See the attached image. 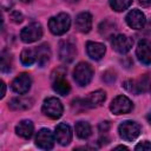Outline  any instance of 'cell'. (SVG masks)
<instances>
[{
  "label": "cell",
  "instance_id": "1",
  "mask_svg": "<svg viewBox=\"0 0 151 151\" xmlns=\"http://www.w3.org/2000/svg\"><path fill=\"white\" fill-rule=\"evenodd\" d=\"M71 26V18L67 13H59L48 20L50 31L55 35L65 34Z\"/></svg>",
  "mask_w": 151,
  "mask_h": 151
},
{
  "label": "cell",
  "instance_id": "31",
  "mask_svg": "<svg viewBox=\"0 0 151 151\" xmlns=\"http://www.w3.org/2000/svg\"><path fill=\"white\" fill-rule=\"evenodd\" d=\"M138 2H139L142 6H144V7L151 6V0H138Z\"/></svg>",
  "mask_w": 151,
  "mask_h": 151
},
{
  "label": "cell",
  "instance_id": "14",
  "mask_svg": "<svg viewBox=\"0 0 151 151\" xmlns=\"http://www.w3.org/2000/svg\"><path fill=\"white\" fill-rule=\"evenodd\" d=\"M136 54L138 60L144 65L151 64V41L149 40H140L136 48Z\"/></svg>",
  "mask_w": 151,
  "mask_h": 151
},
{
  "label": "cell",
  "instance_id": "20",
  "mask_svg": "<svg viewBox=\"0 0 151 151\" xmlns=\"http://www.w3.org/2000/svg\"><path fill=\"white\" fill-rule=\"evenodd\" d=\"M33 130H34V126L31 120H21L15 126L17 134L24 139H29L33 134Z\"/></svg>",
  "mask_w": 151,
  "mask_h": 151
},
{
  "label": "cell",
  "instance_id": "24",
  "mask_svg": "<svg viewBox=\"0 0 151 151\" xmlns=\"http://www.w3.org/2000/svg\"><path fill=\"white\" fill-rule=\"evenodd\" d=\"M20 60L25 66H31L35 61V50L25 48L20 54Z\"/></svg>",
  "mask_w": 151,
  "mask_h": 151
},
{
  "label": "cell",
  "instance_id": "15",
  "mask_svg": "<svg viewBox=\"0 0 151 151\" xmlns=\"http://www.w3.org/2000/svg\"><path fill=\"white\" fill-rule=\"evenodd\" d=\"M125 20H126V24L131 28H134V29H140L145 25V15L139 9H132V11H130L127 13Z\"/></svg>",
  "mask_w": 151,
  "mask_h": 151
},
{
  "label": "cell",
  "instance_id": "29",
  "mask_svg": "<svg viewBox=\"0 0 151 151\" xmlns=\"http://www.w3.org/2000/svg\"><path fill=\"white\" fill-rule=\"evenodd\" d=\"M109 129H110V123L109 122H103V123L99 124V131L100 132H106V131H109Z\"/></svg>",
  "mask_w": 151,
  "mask_h": 151
},
{
  "label": "cell",
  "instance_id": "25",
  "mask_svg": "<svg viewBox=\"0 0 151 151\" xmlns=\"http://www.w3.org/2000/svg\"><path fill=\"white\" fill-rule=\"evenodd\" d=\"M132 4V0H110V6L116 12H123L129 8Z\"/></svg>",
  "mask_w": 151,
  "mask_h": 151
},
{
  "label": "cell",
  "instance_id": "23",
  "mask_svg": "<svg viewBox=\"0 0 151 151\" xmlns=\"http://www.w3.org/2000/svg\"><path fill=\"white\" fill-rule=\"evenodd\" d=\"M91 126L87 122H78L76 124V134L81 138V139H86L91 136Z\"/></svg>",
  "mask_w": 151,
  "mask_h": 151
},
{
  "label": "cell",
  "instance_id": "35",
  "mask_svg": "<svg viewBox=\"0 0 151 151\" xmlns=\"http://www.w3.org/2000/svg\"><path fill=\"white\" fill-rule=\"evenodd\" d=\"M20 1H21V2H31L32 0H20Z\"/></svg>",
  "mask_w": 151,
  "mask_h": 151
},
{
  "label": "cell",
  "instance_id": "12",
  "mask_svg": "<svg viewBox=\"0 0 151 151\" xmlns=\"http://www.w3.org/2000/svg\"><path fill=\"white\" fill-rule=\"evenodd\" d=\"M31 84H32V80H31L29 74H27V73H20L18 77H15L13 79L11 86H12V90L15 93L25 94L31 88Z\"/></svg>",
  "mask_w": 151,
  "mask_h": 151
},
{
  "label": "cell",
  "instance_id": "32",
  "mask_svg": "<svg viewBox=\"0 0 151 151\" xmlns=\"http://www.w3.org/2000/svg\"><path fill=\"white\" fill-rule=\"evenodd\" d=\"M5 93H6V85H5L4 81H1V94H0V98H4Z\"/></svg>",
  "mask_w": 151,
  "mask_h": 151
},
{
  "label": "cell",
  "instance_id": "3",
  "mask_svg": "<svg viewBox=\"0 0 151 151\" xmlns=\"http://www.w3.org/2000/svg\"><path fill=\"white\" fill-rule=\"evenodd\" d=\"M93 77V70L88 63H79L73 71V78L76 83L80 86H86L90 84Z\"/></svg>",
  "mask_w": 151,
  "mask_h": 151
},
{
  "label": "cell",
  "instance_id": "30",
  "mask_svg": "<svg viewBox=\"0 0 151 151\" xmlns=\"http://www.w3.org/2000/svg\"><path fill=\"white\" fill-rule=\"evenodd\" d=\"M1 6L4 9H9L13 6V0H1Z\"/></svg>",
  "mask_w": 151,
  "mask_h": 151
},
{
  "label": "cell",
  "instance_id": "5",
  "mask_svg": "<svg viewBox=\"0 0 151 151\" xmlns=\"http://www.w3.org/2000/svg\"><path fill=\"white\" fill-rule=\"evenodd\" d=\"M118 131H119V136L124 140L132 142V140H134L139 136V133H140V126L136 122L125 120V122H123L119 125Z\"/></svg>",
  "mask_w": 151,
  "mask_h": 151
},
{
  "label": "cell",
  "instance_id": "10",
  "mask_svg": "<svg viewBox=\"0 0 151 151\" xmlns=\"http://www.w3.org/2000/svg\"><path fill=\"white\" fill-rule=\"evenodd\" d=\"M55 136L48 129H41L35 137V144L42 150H51L54 145Z\"/></svg>",
  "mask_w": 151,
  "mask_h": 151
},
{
  "label": "cell",
  "instance_id": "28",
  "mask_svg": "<svg viewBox=\"0 0 151 151\" xmlns=\"http://www.w3.org/2000/svg\"><path fill=\"white\" fill-rule=\"evenodd\" d=\"M9 17H11V20H12L13 22H15V24H20V22H22V20H24V15H22L19 11H13Z\"/></svg>",
  "mask_w": 151,
  "mask_h": 151
},
{
  "label": "cell",
  "instance_id": "9",
  "mask_svg": "<svg viewBox=\"0 0 151 151\" xmlns=\"http://www.w3.org/2000/svg\"><path fill=\"white\" fill-rule=\"evenodd\" d=\"M133 45V40L132 38L125 35V34H117L112 38V47L116 52L120 53V54H125L127 53Z\"/></svg>",
  "mask_w": 151,
  "mask_h": 151
},
{
  "label": "cell",
  "instance_id": "2",
  "mask_svg": "<svg viewBox=\"0 0 151 151\" xmlns=\"http://www.w3.org/2000/svg\"><path fill=\"white\" fill-rule=\"evenodd\" d=\"M123 86L129 92L134 93V94H139V93L147 92L151 88V79H150V77L147 74H143L138 79L126 80Z\"/></svg>",
  "mask_w": 151,
  "mask_h": 151
},
{
  "label": "cell",
  "instance_id": "8",
  "mask_svg": "<svg viewBox=\"0 0 151 151\" xmlns=\"http://www.w3.org/2000/svg\"><path fill=\"white\" fill-rule=\"evenodd\" d=\"M77 54V48L76 45L71 40H63L59 45V59L65 63H72L74 57Z\"/></svg>",
  "mask_w": 151,
  "mask_h": 151
},
{
  "label": "cell",
  "instance_id": "19",
  "mask_svg": "<svg viewBox=\"0 0 151 151\" xmlns=\"http://www.w3.org/2000/svg\"><path fill=\"white\" fill-rule=\"evenodd\" d=\"M32 105H33V99L29 98V97L13 98L8 103V107L13 111H24V110H27V109L32 107Z\"/></svg>",
  "mask_w": 151,
  "mask_h": 151
},
{
  "label": "cell",
  "instance_id": "27",
  "mask_svg": "<svg viewBox=\"0 0 151 151\" xmlns=\"http://www.w3.org/2000/svg\"><path fill=\"white\" fill-rule=\"evenodd\" d=\"M134 150H137V151H151V143L147 140H144V142L137 144Z\"/></svg>",
  "mask_w": 151,
  "mask_h": 151
},
{
  "label": "cell",
  "instance_id": "11",
  "mask_svg": "<svg viewBox=\"0 0 151 151\" xmlns=\"http://www.w3.org/2000/svg\"><path fill=\"white\" fill-rule=\"evenodd\" d=\"M106 99V93L103 90H97L94 92H91L87 97H85L84 99H79L83 107H87V109H93V107H98L100 106Z\"/></svg>",
  "mask_w": 151,
  "mask_h": 151
},
{
  "label": "cell",
  "instance_id": "17",
  "mask_svg": "<svg viewBox=\"0 0 151 151\" xmlns=\"http://www.w3.org/2000/svg\"><path fill=\"white\" fill-rule=\"evenodd\" d=\"M105 46L100 42H94V41H88L86 44V52L88 54L90 58L94 59V60H99L104 57L105 54Z\"/></svg>",
  "mask_w": 151,
  "mask_h": 151
},
{
  "label": "cell",
  "instance_id": "18",
  "mask_svg": "<svg viewBox=\"0 0 151 151\" xmlns=\"http://www.w3.org/2000/svg\"><path fill=\"white\" fill-rule=\"evenodd\" d=\"M51 58V50L47 44H41L35 48V60L40 67H44Z\"/></svg>",
  "mask_w": 151,
  "mask_h": 151
},
{
  "label": "cell",
  "instance_id": "16",
  "mask_svg": "<svg viewBox=\"0 0 151 151\" xmlns=\"http://www.w3.org/2000/svg\"><path fill=\"white\" fill-rule=\"evenodd\" d=\"M76 28L81 32V33H87L90 32L92 27V15L88 12H81L77 15L76 21H74Z\"/></svg>",
  "mask_w": 151,
  "mask_h": 151
},
{
  "label": "cell",
  "instance_id": "21",
  "mask_svg": "<svg viewBox=\"0 0 151 151\" xmlns=\"http://www.w3.org/2000/svg\"><path fill=\"white\" fill-rule=\"evenodd\" d=\"M117 31V25L116 22L111 21V20H104L100 25H99V33L100 35H103L104 38H113L114 33Z\"/></svg>",
  "mask_w": 151,
  "mask_h": 151
},
{
  "label": "cell",
  "instance_id": "22",
  "mask_svg": "<svg viewBox=\"0 0 151 151\" xmlns=\"http://www.w3.org/2000/svg\"><path fill=\"white\" fill-rule=\"evenodd\" d=\"M53 90L60 96H67L71 91V86L67 80L64 79V77H60L53 80Z\"/></svg>",
  "mask_w": 151,
  "mask_h": 151
},
{
  "label": "cell",
  "instance_id": "13",
  "mask_svg": "<svg viewBox=\"0 0 151 151\" xmlns=\"http://www.w3.org/2000/svg\"><path fill=\"white\" fill-rule=\"evenodd\" d=\"M54 136H55V140L60 145L65 146V145H68L72 140V130H71L70 125H67L65 123H60L55 126Z\"/></svg>",
  "mask_w": 151,
  "mask_h": 151
},
{
  "label": "cell",
  "instance_id": "4",
  "mask_svg": "<svg viewBox=\"0 0 151 151\" xmlns=\"http://www.w3.org/2000/svg\"><path fill=\"white\" fill-rule=\"evenodd\" d=\"M42 113L45 116H47L48 118L51 119H58L61 117L63 114V111H64V107H63V104L60 103V100L58 98H54V97H50L47 99L44 100V104H42Z\"/></svg>",
  "mask_w": 151,
  "mask_h": 151
},
{
  "label": "cell",
  "instance_id": "7",
  "mask_svg": "<svg viewBox=\"0 0 151 151\" xmlns=\"http://www.w3.org/2000/svg\"><path fill=\"white\" fill-rule=\"evenodd\" d=\"M133 107V104L132 101L125 97V96H118L116 97L111 105H110V110L114 113V114H125V113H129Z\"/></svg>",
  "mask_w": 151,
  "mask_h": 151
},
{
  "label": "cell",
  "instance_id": "33",
  "mask_svg": "<svg viewBox=\"0 0 151 151\" xmlns=\"http://www.w3.org/2000/svg\"><path fill=\"white\" fill-rule=\"evenodd\" d=\"M116 149H122V150H129V147H126V146H124V145H118V146H116Z\"/></svg>",
  "mask_w": 151,
  "mask_h": 151
},
{
  "label": "cell",
  "instance_id": "34",
  "mask_svg": "<svg viewBox=\"0 0 151 151\" xmlns=\"http://www.w3.org/2000/svg\"><path fill=\"white\" fill-rule=\"evenodd\" d=\"M146 119H147V122L151 124V112H149V113H147V116H146Z\"/></svg>",
  "mask_w": 151,
  "mask_h": 151
},
{
  "label": "cell",
  "instance_id": "26",
  "mask_svg": "<svg viewBox=\"0 0 151 151\" xmlns=\"http://www.w3.org/2000/svg\"><path fill=\"white\" fill-rule=\"evenodd\" d=\"M1 71L2 72H9L12 68V57L9 53L4 51L1 53Z\"/></svg>",
  "mask_w": 151,
  "mask_h": 151
},
{
  "label": "cell",
  "instance_id": "6",
  "mask_svg": "<svg viewBox=\"0 0 151 151\" xmlns=\"http://www.w3.org/2000/svg\"><path fill=\"white\" fill-rule=\"evenodd\" d=\"M42 37V28L41 25L38 22H32L28 26H26L25 28H22L21 33H20V38L24 42H34L37 40H39Z\"/></svg>",
  "mask_w": 151,
  "mask_h": 151
}]
</instances>
